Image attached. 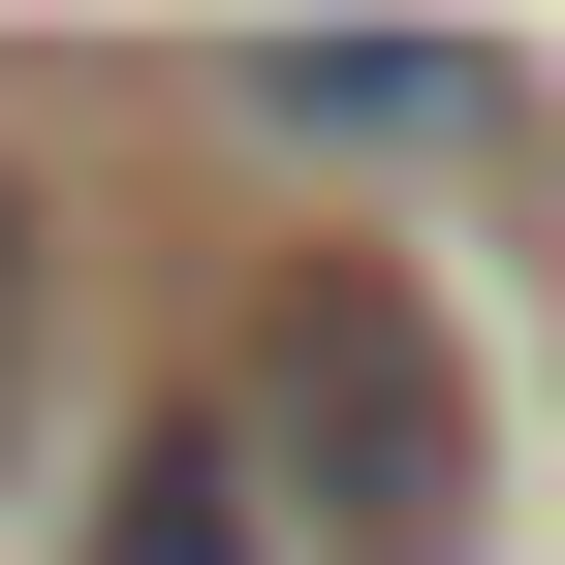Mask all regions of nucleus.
<instances>
[{
  "instance_id": "obj_1",
  "label": "nucleus",
  "mask_w": 565,
  "mask_h": 565,
  "mask_svg": "<svg viewBox=\"0 0 565 565\" xmlns=\"http://www.w3.org/2000/svg\"><path fill=\"white\" fill-rule=\"evenodd\" d=\"M221 471H252L282 565H471V377H440V315H408L377 252H315V282L252 315Z\"/></svg>"
},
{
  "instance_id": "obj_2",
  "label": "nucleus",
  "mask_w": 565,
  "mask_h": 565,
  "mask_svg": "<svg viewBox=\"0 0 565 565\" xmlns=\"http://www.w3.org/2000/svg\"><path fill=\"white\" fill-rule=\"evenodd\" d=\"M221 126H282V158H471L503 63H221Z\"/></svg>"
},
{
  "instance_id": "obj_3",
  "label": "nucleus",
  "mask_w": 565,
  "mask_h": 565,
  "mask_svg": "<svg viewBox=\"0 0 565 565\" xmlns=\"http://www.w3.org/2000/svg\"><path fill=\"white\" fill-rule=\"evenodd\" d=\"M95 565H282V534H252V471H221V408H158V440H126Z\"/></svg>"
},
{
  "instance_id": "obj_4",
  "label": "nucleus",
  "mask_w": 565,
  "mask_h": 565,
  "mask_svg": "<svg viewBox=\"0 0 565 565\" xmlns=\"http://www.w3.org/2000/svg\"><path fill=\"white\" fill-rule=\"evenodd\" d=\"M0 440H32V189H0Z\"/></svg>"
}]
</instances>
